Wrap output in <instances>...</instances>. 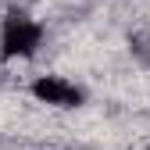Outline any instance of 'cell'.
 <instances>
[{"label":"cell","instance_id":"cell-1","mask_svg":"<svg viewBox=\"0 0 150 150\" xmlns=\"http://www.w3.org/2000/svg\"><path fill=\"white\" fill-rule=\"evenodd\" d=\"M43 43V25L29 14H7L4 29H0V57L4 61H22L32 57Z\"/></svg>","mask_w":150,"mask_h":150},{"label":"cell","instance_id":"cell-2","mask_svg":"<svg viewBox=\"0 0 150 150\" xmlns=\"http://www.w3.org/2000/svg\"><path fill=\"white\" fill-rule=\"evenodd\" d=\"M32 97L50 107H82L86 93H82V86H75L64 75H43V79L32 82Z\"/></svg>","mask_w":150,"mask_h":150}]
</instances>
